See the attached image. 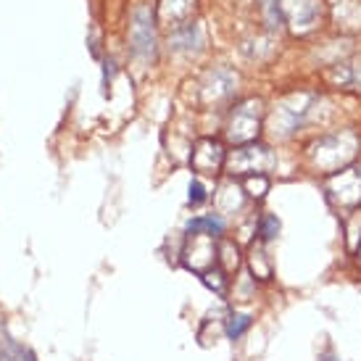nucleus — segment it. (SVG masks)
Here are the masks:
<instances>
[{"mask_svg": "<svg viewBox=\"0 0 361 361\" xmlns=\"http://www.w3.org/2000/svg\"><path fill=\"white\" fill-rule=\"evenodd\" d=\"M235 85H238V77L227 69H216V71H209L206 74V80H203V103L206 106H216V103L227 101L232 92H235Z\"/></svg>", "mask_w": 361, "mask_h": 361, "instance_id": "nucleus-9", "label": "nucleus"}, {"mask_svg": "<svg viewBox=\"0 0 361 361\" xmlns=\"http://www.w3.org/2000/svg\"><path fill=\"white\" fill-rule=\"evenodd\" d=\"M243 192L253 198V201H261L267 190H269V177L267 174H251V177H243Z\"/></svg>", "mask_w": 361, "mask_h": 361, "instance_id": "nucleus-19", "label": "nucleus"}, {"mask_svg": "<svg viewBox=\"0 0 361 361\" xmlns=\"http://www.w3.org/2000/svg\"><path fill=\"white\" fill-rule=\"evenodd\" d=\"M180 261L190 271H195V274L214 269V264H216V238H209V235H188V240L182 245Z\"/></svg>", "mask_w": 361, "mask_h": 361, "instance_id": "nucleus-7", "label": "nucleus"}, {"mask_svg": "<svg viewBox=\"0 0 361 361\" xmlns=\"http://www.w3.org/2000/svg\"><path fill=\"white\" fill-rule=\"evenodd\" d=\"M224 164H227V151H224L221 140H216V137H201V140H195L190 153L192 171L214 177V174H219Z\"/></svg>", "mask_w": 361, "mask_h": 361, "instance_id": "nucleus-8", "label": "nucleus"}, {"mask_svg": "<svg viewBox=\"0 0 361 361\" xmlns=\"http://www.w3.org/2000/svg\"><path fill=\"white\" fill-rule=\"evenodd\" d=\"M338 82L361 90V59H353V61H348V63H343L341 69H338Z\"/></svg>", "mask_w": 361, "mask_h": 361, "instance_id": "nucleus-21", "label": "nucleus"}, {"mask_svg": "<svg viewBox=\"0 0 361 361\" xmlns=\"http://www.w3.org/2000/svg\"><path fill=\"white\" fill-rule=\"evenodd\" d=\"M277 164L271 148L261 145V142H248V145H238L235 151L227 156V174L230 177H251V174H267Z\"/></svg>", "mask_w": 361, "mask_h": 361, "instance_id": "nucleus-4", "label": "nucleus"}, {"mask_svg": "<svg viewBox=\"0 0 361 361\" xmlns=\"http://www.w3.org/2000/svg\"><path fill=\"white\" fill-rule=\"evenodd\" d=\"M248 327H251V317L243 314V311H232L224 319V332H227L230 341H240L243 335L248 332Z\"/></svg>", "mask_w": 361, "mask_h": 361, "instance_id": "nucleus-18", "label": "nucleus"}, {"mask_svg": "<svg viewBox=\"0 0 361 361\" xmlns=\"http://www.w3.org/2000/svg\"><path fill=\"white\" fill-rule=\"evenodd\" d=\"M206 198H209V192H206V188H203V182L192 180L190 182V195H188V203L198 206V203H203Z\"/></svg>", "mask_w": 361, "mask_h": 361, "instance_id": "nucleus-23", "label": "nucleus"}, {"mask_svg": "<svg viewBox=\"0 0 361 361\" xmlns=\"http://www.w3.org/2000/svg\"><path fill=\"white\" fill-rule=\"evenodd\" d=\"M280 8V24H288L293 35H309L324 19V6L322 0H277Z\"/></svg>", "mask_w": 361, "mask_h": 361, "instance_id": "nucleus-3", "label": "nucleus"}, {"mask_svg": "<svg viewBox=\"0 0 361 361\" xmlns=\"http://www.w3.org/2000/svg\"><path fill=\"white\" fill-rule=\"evenodd\" d=\"M264 13L269 27H280V8H277V0H264Z\"/></svg>", "mask_w": 361, "mask_h": 361, "instance_id": "nucleus-24", "label": "nucleus"}, {"mask_svg": "<svg viewBox=\"0 0 361 361\" xmlns=\"http://www.w3.org/2000/svg\"><path fill=\"white\" fill-rule=\"evenodd\" d=\"M132 48L140 56H153L156 53V27H153V16L148 8L135 11V19H132Z\"/></svg>", "mask_w": 361, "mask_h": 361, "instance_id": "nucleus-10", "label": "nucleus"}, {"mask_svg": "<svg viewBox=\"0 0 361 361\" xmlns=\"http://www.w3.org/2000/svg\"><path fill=\"white\" fill-rule=\"evenodd\" d=\"M216 264H219V269L227 271V274H235V271L240 269V248H238V243L221 238V240L216 243Z\"/></svg>", "mask_w": 361, "mask_h": 361, "instance_id": "nucleus-13", "label": "nucleus"}, {"mask_svg": "<svg viewBox=\"0 0 361 361\" xmlns=\"http://www.w3.org/2000/svg\"><path fill=\"white\" fill-rule=\"evenodd\" d=\"M216 206H219L221 214L240 211L243 209V188H240V185H235V182L221 185L219 192H216Z\"/></svg>", "mask_w": 361, "mask_h": 361, "instance_id": "nucleus-16", "label": "nucleus"}, {"mask_svg": "<svg viewBox=\"0 0 361 361\" xmlns=\"http://www.w3.org/2000/svg\"><path fill=\"white\" fill-rule=\"evenodd\" d=\"M324 192L332 206H338V209L361 206V164H353V166L330 174L324 182Z\"/></svg>", "mask_w": 361, "mask_h": 361, "instance_id": "nucleus-5", "label": "nucleus"}, {"mask_svg": "<svg viewBox=\"0 0 361 361\" xmlns=\"http://www.w3.org/2000/svg\"><path fill=\"white\" fill-rule=\"evenodd\" d=\"M280 235V219L271 216V214H264L259 219V240L261 243H271Z\"/></svg>", "mask_w": 361, "mask_h": 361, "instance_id": "nucleus-22", "label": "nucleus"}, {"mask_svg": "<svg viewBox=\"0 0 361 361\" xmlns=\"http://www.w3.org/2000/svg\"><path fill=\"white\" fill-rule=\"evenodd\" d=\"M188 235H209V238L219 240L221 235H224V219H221L219 214L195 216L192 221H188Z\"/></svg>", "mask_w": 361, "mask_h": 361, "instance_id": "nucleus-12", "label": "nucleus"}, {"mask_svg": "<svg viewBox=\"0 0 361 361\" xmlns=\"http://www.w3.org/2000/svg\"><path fill=\"white\" fill-rule=\"evenodd\" d=\"M201 280H203V285H206L209 290L216 293V295H221V298L227 295V288H230V277H227V271H221L219 267H214V269L203 271Z\"/></svg>", "mask_w": 361, "mask_h": 361, "instance_id": "nucleus-20", "label": "nucleus"}, {"mask_svg": "<svg viewBox=\"0 0 361 361\" xmlns=\"http://www.w3.org/2000/svg\"><path fill=\"white\" fill-rule=\"evenodd\" d=\"M248 264H251L253 280H261V282L271 280V259L267 256V251H264V243H261V240L251 245V253H248Z\"/></svg>", "mask_w": 361, "mask_h": 361, "instance_id": "nucleus-14", "label": "nucleus"}, {"mask_svg": "<svg viewBox=\"0 0 361 361\" xmlns=\"http://www.w3.org/2000/svg\"><path fill=\"white\" fill-rule=\"evenodd\" d=\"M319 361H341V356L332 351V348H324V351L319 353Z\"/></svg>", "mask_w": 361, "mask_h": 361, "instance_id": "nucleus-25", "label": "nucleus"}, {"mask_svg": "<svg viewBox=\"0 0 361 361\" xmlns=\"http://www.w3.org/2000/svg\"><path fill=\"white\" fill-rule=\"evenodd\" d=\"M359 151V135L351 130L335 132V135H324L322 140L311 145V164L314 169L324 171V174H335V171L345 169Z\"/></svg>", "mask_w": 361, "mask_h": 361, "instance_id": "nucleus-1", "label": "nucleus"}, {"mask_svg": "<svg viewBox=\"0 0 361 361\" xmlns=\"http://www.w3.org/2000/svg\"><path fill=\"white\" fill-rule=\"evenodd\" d=\"M314 103H317L314 92H293L285 101H280L274 111V132H280L282 137L298 132V127H303V121L314 111Z\"/></svg>", "mask_w": 361, "mask_h": 361, "instance_id": "nucleus-6", "label": "nucleus"}, {"mask_svg": "<svg viewBox=\"0 0 361 361\" xmlns=\"http://www.w3.org/2000/svg\"><path fill=\"white\" fill-rule=\"evenodd\" d=\"M192 13H195V0H161L159 3L161 24H166L171 32L190 24Z\"/></svg>", "mask_w": 361, "mask_h": 361, "instance_id": "nucleus-11", "label": "nucleus"}, {"mask_svg": "<svg viewBox=\"0 0 361 361\" xmlns=\"http://www.w3.org/2000/svg\"><path fill=\"white\" fill-rule=\"evenodd\" d=\"M261 121H264V109H261L259 98H248V101L235 103L230 116H227V124H224V137L235 148L256 142L261 135Z\"/></svg>", "mask_w": 361, "mask_h": 361, "instance_id": "nucleus-2", "label": "nucleus"}, {"mask_svg": "<svg viewBox=\"0 0 361 361\" xmlns=\"http://www.w3.org/2000/svg\"><path fill=\"white\" fill-rule=\"evenodd\" d=\"M171 42H174V48L177 51H198L201 48V27L198 24H185V27H180V30L171 32Z\"/></svg>", "mask_w": 361, "mask_h": 361, "instance_id": "nucleus-15", "label": "nucleus"}, {"mask_svg": "<svg viewBox=\"0 0 361 361\" xmlns=\"http://www.w3.org/2000/svg\"><path fill=\"white\" fill-rule=\"evenodd\" d=\"M0 361H37V356L30 348H24L21 343L11 341L8 335H6L0 341Z\"/></svg>", "mask_w": 361, "mask_h": 361, "instance_id": "nucleus-17", "label": "nucleus"}]
</instances>
